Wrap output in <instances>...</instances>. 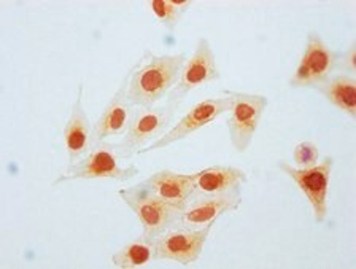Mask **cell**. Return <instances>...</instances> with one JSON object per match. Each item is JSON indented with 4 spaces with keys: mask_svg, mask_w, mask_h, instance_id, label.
Instances as JSON below:
<instances>
[{
    "mask_svg": "<svg viewBox=\"0 0 356 269\" xmlns=\"http://www.w3.org/2000/svg\"><path fill=\"white\" fill-rule=\"evenodd\" d=\"M339 56L341 53L332 49L323 40L318 32H309L299 64L293 77L289 78L288 85L294 89H316L321 83H325L327 78L336 74Z\"/></svg>",
    "mask_w": 356,
    "mask_h": 269,
    "instance_id": "obj_6",
    "label": "cell"
},
{
    "mask_svg": "<svg viewBox=\"0 0 356 269\" xmlns=\"http://www.w3.org/2000/svg\"><path fill=\"white\" fill-rule=\"evenodd\" d=\"M120 198L134 215L138 218L142 225V234L147 238H158L159 234L177 228L181 212L186 206L174 204L169 201L161 199L159 196L149 192L140 182L134 187H127L118 192Z\"/></svg>",
    "mask_w": 356,
    "mask_h": 269,
    "instance_id": "obj_3",
    "label": "cell"
},
{
    "mask_svg": "<svg viewBox=\"0 0 356 269\" xmlns=\"http://www.w3.org/2000/svg\"><path fill=\"white\" fill-rule=\"evenodd\" d=\"M278 167L296 183V187L307 198L309 204L314 212V220L321 225L327 217V192H330V180L334 169L332 156H325L315 166L307 169H299L288 164L286 161L278 162Z\"/></svg>",
    "mask_w": 356,
    "mask_h": 269,
    "instance_id": "obj_8",
    "label": "cell"
},
{
    "mask_svg": "<svg viewBox=\"0 0 356 269\" xmlns=\"http://www.w3.org/2000/svg\"><path fill=\"white\" fill-rule=\"evenodd\" d=\"M85 85H78L75 102L72 105L69 120L64 126V147L69 155V164H75L92 147V125L89 121L85 105H83Z\"/></svg>",
    "mask_w": 356,
    "mask_h": 269,
    "instance_id": "obj_13",
    "label": "cell"
},
{
    "mask_svg": "<svg viewBox=\"0 0 356 269\" xmlns=\"http://www.w3.org/2000/svg\"><path fill=\"white\" fill-rule=\"evenodd\" d=\"M232 105V99L229 96L225 98H207L200 102L194 104L180 120L175 121V125L170 128V131H167L163 137L156 140L152 145H148L147 148H143L138 155L148 153L153 150H163L170 147L172 144L180 142V140L186 139L191 134L197 132L202 128L211 125V123L221 118L222 115H226L229 112Z\"/></svg>",
    "mask_w": 356,
    "mask_h": 269,
    "instance_id": "obj_9",
    "label": "cell"
},
{
    "mask_svg": "<svg viewBox=\"0 0 356 269\" xmlns=\"http://www.w3.org/2000/svg\"><path fill=\"white\" fill-rule=\"evenodd\" d=\"M222 94L232 99V105L226 116V128L229 140L237 153H245L252 145L258 132L259 123L269 105L263 94H252L242 91H225Z\"/></svg>",
    "mask_w": 356,
    "mask_h": 269,
    "instance_id": "obj_5",
    "label": "cell"
},
{
    "mask_svg": "<svg viewBox=\"0 0 356 269\" xmlns=\"http://www.w3.org/2000/svg\"><path fill=\"white\" fill-rule=\"evenodd\" d=\"M213 225L204 228H172L154 238L156 259L175 261L181 266H191L202 255Z\"/></svg>",
    "mask_w": 356,
    "mask_h": 269,
    "instance_id": "obj_10",
    "label": "cell"
},
{
    "mask_svg": "<svg viewBox=\"0 0 356 269\" xmlns=\"http://www.w3.org/2000/svg\"><path fill=\"white\" fill-rule=\"evenodd\" d=\"M156 259L154 239L140 236L129 240L111 255V265L120 269H137L143 268Z\"/></svg>",
    "mask_w": 356,
    "mask_h": 269,
    "instance_id": "obj_17",
    "label": "cell"
},
{
    "mask_svg": "<svg viewBox=\"0 0 356 269\" xmlns=\"http://www.w3.org/2000/svg\"><path fill=\"white\" fill-rule=\"evenodd\" d=\"M186 53L156 54L145 49L127 74V99L137 109H152L169 96L188 61Z\"/></svg>",
    "mask_w": 356,
    "mask_h": 269,
    "instance_id": "obj_1",
    "label": "cell"
},
{
    "mask_svg": "<svg viewBox=\"0 0 356 269\" xmlns=\"http://www.w3.org/2000/svg\"><path fill=\"white\" fill-rule=\"evenodd\" d=\"M149 10L153 11L156 21L163 24L167 31L174 32L178 22L181 21L183 15L193 7V0L186 2H177V0H152L147 3Z\"/></svg>",
    "mask_w": 356,
    "mask_h": 269,
    "instance_id": "obj_18",
    "label": "cell"
},
{
    "mask_svg": "<svg viewBox=\"0 0 356 269\" xmlns=\"http://www.w3.org/2000/svg\"><path fill=\"white\" fill-rule=\"evenodd\" d=\"M355 61H356V42H352L350 43L347 52H343V53H341V56H339L337 70H343L342 74L355 77V74H356Z\"/></svg>",
    "mask_w": 356,
    "mask_h": 269,
    "instance_id": "obj_20",
    "label": "cell"
},
{
    "mask_svg": "<svg viewBox=\"0 0 356 269\" xmlns=\"http://www.w3.org/2000/svg\"><path fill=\"white\" fill-rule=\"evenodd\" d=\"M175 116L177 110L167 104L161 107L154 105L152 109H136L129 128L120 142H116L122 158L131 160L134 155H138L143 148L163 137L175 125Z\"/></svg>",
    "mask_w": 356,
    "mask_h": 269,
    "instance_id": "obj_4",
    "label": "cell"
},
{
    "mask_svg": "<svg viewBox=\"0 0 356 269\" xmlns=\"http://www.w3.org/2000/svg\"><path fill=\"white\" fill-rule=\"evenodd\" d=\"M122 158L118 145L110 144L107 140L92 144L88 153L75 164H69L64 174L56 178L53 185L67 183L72 180H89V178H111L116 182H129L140 174V169L127 162L122 164Z\"/></svg>",
    "mask_w": 356,
    "mask_h": 269,
    "instance_id": "obj_2",
    "label": "cell"
},
{
    "mask_svg": "<svg viewBox=\"0 0 356 269\" xmlns=\"http://www.w3.org/2000/svg\"><path fill=\"white\" fill-rule=\"evenodd\" d=\"M320 161V148L314 142L304 140L299 142L293 150V162L294 167L299 169H307V167L315 166Z\"/></svg>",
    "mask_w": 356,
    "mask_h": 269,
    "instance_id": "obj_19",
    "label": "cell"
},
{
    "mask_svg": "<svg viewBox=\"0 0 356 269\" xmlns=\"http://www.w3.org/2000/svg\"><path fill=\"white\" fill-rule=\"evenodd\" d=\"M221 74L216 66V56L213 48H211L207 38L200 37L193 54L189 56L188 61L183 66L180 78H178L177 85L165 98V104L169 107L178 110L181 104L185 102L188 94L200 86L210 85V83L218 82Z\"/></svg>",
    "mask_w": 356,
    "mask_h": 269,
    "instance_id": "obj_7",
    "label": "cell"
},
{
    "mask_svg": "<svg viewBox=\"0 0 356 269\" xmlns=\"http://www.w3.org/2000/svg\"><path fill=\"white\" fill-rule=\"evenodd\" d=\"M242 206V190L221 194H197L193 196L181 212L178 226L181 228H204L215 225L220 217L237 212Z\"/></svg>",
    "mask_w": 356,
    "mask_h": 269,
    "instance_id": "obj_11",
    "label": "cell"
},
{
    "mask_svg": "<svg viewBox=\"0 0 356 269\" xmlns=\"http://www.w3.org/2000/svg\"><path fill=\"white\" fill-rule=\"evenodd\" d=\"M342 114L356 120V80L347 74H334L315 89Z\"/></svg>",
    "mask_w": 356,
    "mask_h": 269,
    "instance_id": "obj_16",
    "label": "cell"
},
{
    "mask_svg": "<svg viewBox=\"0 0 356 269\" xmlns=\"http://www.w3.org/2000/svg\"><path fill=\"white\" fill-rule=\"evenodd\" d=\"M136 109L137 107H134L131 100L127 99V82L122 77L118 89L108 99V102L105 104V107L97 116L96 123L92 125V144L102 142V140L111 137L124 136Z\"/></svg>",
    "mask_w": 356,
    "mask_h": 269,
    "instance_id": "obj_12",
    "label": "cell"
},
{
    "mask_svg": "<svg viewBox=\"0 0 356 269\" xmlns=\"http://www.w3.org/2000/svg\"><path fill=\"white\" fill-rule=\"evenodd\" d=\"M194 177L196 174H178L163 169L152 174L142 183L161 199L186 206L194 194Z\"/></svg>",
    "mask_w": 356,
    "mask_h": 269,
    "instance_id": "obj_14",
    "label": "cell"
},
{
    "mask_svg": "<svg viewBox=\"0 0 356 269\" xmlns=\"http://www.w3.org/2000/svg\"><path fill=\"white\" fill-rule=\"evenodd\" d=\"M194 194H221L242 190L248 182L247 172L234 166H210L207 169L194 172Z\"/></svg>",
    "mask_w": 356,
    "mask_h": 269,
    "instance_id": "obj_15",
    "label": "cell"
}]
</instances>
